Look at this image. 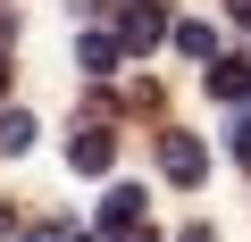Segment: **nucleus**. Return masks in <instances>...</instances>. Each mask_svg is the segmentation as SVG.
Instances as JSON below:
<instances>
[{"mask_svg":"<svg viewBox=\"0 0 251 242\" xmlns=\"http://www.w3.org/2000/svg\"><path fill=\"white\" fill-rule=\"evenodd\" d=\"M209 92L218 100H251V67L243 59H209Z\"/></svg>","mask_w":251,"mask_h":242,"instance_id":"nucleus-5","label":"nucleus"},{"mask_svg":"<svg viewBox=\"0 0 251 242\" xmlns=\"http://www.w3.org/2000/svg\"><path fill=\"white\" fill-rule=\"evenodd\" d=\"M0 92H9V59H0Z\"/></svg>","mask_w":251,"mask_h":242,"instance_id":"nucleus-12","label":"nucleus"},{"mask_svg":"<svg viewBox=\"0 0 251 242\" xmlns=\"http://www.w3.org/2000/svg\"><path fill=\"white\" fill-rule=\"evenodd\" d=\"M226 9H234V17H251V0H226Z\"/></svg>","mask_w":251,"mask_h":242,"instance_id":"nucleus-11","label":"nucleus"},{"mask_svg":"<svg viewBox=\"0 0 251 242\" xmlns=\"http://www.w3.org/2000/svg\"><path fill=\"white\" fill-rule=\"evenodd\" d=\"M176 50H184V59H218V34H209V25H176Z\"/></svg>","mask_w":251,"mask_h":242,"instance_id":"nucleus-7","label":"nucleus"},{"mask_svg":"<svg viewBox=\"0 0 251 242\" xmlns=\"http://www.w3.org/2000/svg\"><path fill=\"white\" fill-rule=\"evenodd\" d=\"M67 159L100 176V167H109V134H100V126H75V142H67Z\"/></svg>","mask_w":251,"mask_h":242,"instance_id":"nucleus-6","label":"nucleus"},{"mask_svg":"<svg viewBox=\"0 0 251 242\" xmlns=\"http://www.w3.org/2000/svg\"><path fill=\"white\" fill-rule=\"evenodd\" d=\"M159 167H168V184H201L209 159H201V142H193L184 126H168V134H159Z\"/></svg>","mask_w":251,"mask_h":242,"instance_id":"nucleus-3","label":"nucleus"},{"mask_svg":"<svg viewBox=\"0 0 251 242\" xmlns=\"http://www.w3.org/2000/svg\"><path fill=\"white\" fill-rule=\"evenodd\" d=\"M75 59H84V75H117L126 42H109V34H84V42H75Z\"/></svg>","mask_w":251,"mask_h":242,"instance_id":"nucleus-4","label":"nucleus"},{"mask_svg":"<svg viewBox=\"0 0 251 242\" xmlns=\"http://www.w3.org/2000/svg\"><path fill=\"white\" fill-rule=\"evenodd\" d=\"M100 234L143 242V184H109V200H100Z\"/></svg>","mask_w":251,"mask_h":242,"instance_id":"nucleus-2","label":"nucleus"},{"mask_svg":"<svg viewBox=\"0 0 251 242\" xmlns=\"http://www.w3.org/2000/svg\"><path fill=\"white\" fill-rule=\"evenodd\" d=\"M25 142H34V117L9 109V117H0V151H25Z\"/></svg>","mask_w":251,"mask_h":242,"instance_id":"nucleus-8","label":"nucleus"},{"mask_svg":"<svg viewBox=\"0 0 251 242\" xmlns=\"http://www.w3.org/2000/svg\"><path fill=\"white\" fill-rule=\"evenodd\" d=\"M159 34H168V9H159V0H134V9L117 17V42H126V59L159 50Z\"/></svg>","mask_w":251,"mask_h":242,"instance_id":"nucleus-1","label":"nucleus"},{"mask_svg":"<svg viewBox=\"0 0 251 242\" xmlns=\"http://www.w3.org/2000/svg\"><path fill=\"white\" fill-rule=\"evenodd\" d=\"M184 242H218V234H209V225H184Z\"/></svg>","mask_w":251,"mask_h":242,"instance_id":"nucleus-10","label":"nucleus"},{"mask_svg":"<svg viewBox=\"0 0 251 242\" xmlns=\"http://www.w3.org/2000/svg\"><path fill=\"white\" fill-rule=\"evenodd\" d=\"M25 242H75V225H59V217H42V225H34Z\"/></svg>","mask_w":251,"mask_h":242,"instance_id":"nucleus-9","label":"nucleus"}]
</instances>
